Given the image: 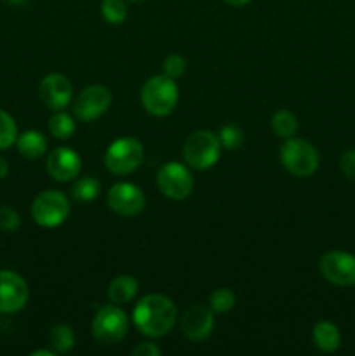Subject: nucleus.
<instances>
[{
    "instance_id": "24",
    "label": "nucleus",
    "mask_w": 355,
    "mask_h": 356,
    "mask_svg": "<svg viewBox=\"0 0 355 356\" xmlns=\"http://www.w3.org/2000/svg\"><path fill=\"white\" fill-rule=\"evenodd\" d=\"M103 19L110 24H122L127 19V6L124 0H103L101 3Z\"/></svg>"
},
{
    "instance_id": "31",
    "label": "nucleus",
    "mask_w": 355,
    "mask_h": 356,
    "mask_svg": "<svg viewBox=\"0 0 355 356\" xmlns=\"http://www.w3.org/2000/svg\"><path fill=\"white\" fill-rule=\"evenodd\" d=\"M7 174H9V163L3 159H0V181H2Z\"/></svg>"
},
{
    "instance_id": "29",
    "label": "nucleus",
    "mask_w": 355,
    "mask_h": 356,
    "mask_svg": "<svg viewBox=\"0 0 355 356\" xmlns=\"http://www.w3.org/2000/svg\"><path fill=\"white\" fill-rule=\"evenodd\" d=\"M340 167L343 170L345 177L350 181H355V148L347 149L340 159Z\"/></svg>"
},
{
    "instance_id": "4",
    "label": "nucleus",
    "mask_w": 355,
    "mask_h": 356,
    "mask_svg": "<svg viewBox=\"0 0 355 356\" xmlns=\"http://www.w3.org/2000/svg\"><path fill=\"white\" fill-rule=\"evenodd\" d=\"M281 162L294 177H310L319 169L320 156L312 143L292 136L281 146Z\"/></svg>"
},
{
    "instance_id": "33",
    "label": "nucleus",
    "mask_w": 355,
    "mask_h": 356,
    "mask_svg": "<svg viewBox=\"0 0 355 356\" xmlns=\"http://www.w3.org/2000/svg\"><path fill=\"white\" fill-rule=\"evenodd\" d=\"M31 356H54V351L51 350H37L31 353Z\"/></svg>"
},
{
    "instance_id": "12",
    "label": "nucleus",
    "mask_w": 355,
    "mask_h": 356,
    "mask_svg": "<svg viewBox=\"0 0 355 356\" xmlns=\"http://www.w3.org/2000/svg\"><path fill=\"white\" fill-rule=\"evenodd\" d=\"M30 299V291L23 278L9 270L0 271V313L13 315L21 312Z\"/></svg>"
},
{
    "instance_id": "25",
    "label": "nucleus",
    "mask_w": 355,
    "mask_h": 356,
    "mask_svg": "<svg viewBox=\"0 0 355 356\" xmlns=\"http://www.w3.org/2000/svg\"><path fill=\"white\" fill-rule=\"evenodd\" d=\"M17 139V127L14 118L3 110H0V152L10 148Z\"/></svg>"
},
{
    "instance_id": "11",
    "label": "nucleus",
    "mask_w": 355,
    "mask_h": 356,
    "mask_svg": "<svg viewBox=\"0 0 355 356\" xmlns=\"http://www.w3.org/2000/svg\"><path fill=\"white\" fill-rule=\"evenodd\" d=\"M108 207L122 218H136L145 209L146 198L141 188L132 183H117L108 190Z\"/></svg>"
},
{
    "instance_id": "15",
    "label": "nucleus",
    "mask_w": 355,
    "mask_h": 356,
    "mask_svg": "<svg viewBox=\"0 0 355 356\" xmlns=\"http://www.w3.org/2000/svg\"><path fill=\"white\" fill-rule=\"evenodd\" d=\"M45 169H47V174L54 181L68 183V181L75 179L80 174V169H82V159H80V155L75 149L59 146V148L52 149V152L49 153L47 162H45Z\"/></svg>"
},
{
    "instance_id": "5",
    "label": "nucleus",
    "mask_w": 355,
    "mask_h": 356,
    "mask_svg": "<svg viewBox=\"0 0 355 356\" xmlns=\"http://www.w3.org/2000/svg\"><path fill=\"white\" fill-rule=\"evenodd\" d=\"M145 148L136 138L115 139L104 153V165L115 176H127L141 165Z\"/></svg>"
},
{
    "instance_id": "22",
    "label": "nucleus",
    "mask_w": 355,
    "mask_h": 356,
    "mask_svg": "<svg viewBox=\"0 0 355 356\" xmlns=\"http://www.w3.org/2000/svg\"><path fill=\"white\" fill-rule=\"evenodd\" d=\"M101 193V183L94 177H80L72 188V197L77 202L82 204H89V202L96 200Z\"/></svg>"
},
{
    "instance_id": "13",
    "label": "nucleus",
    "mask_w": 355,
    "mask_h": 356,
    "mask_svg": "<svg viewBox=\"0 0 355 356\" xmlns=\"http://www.w3.org/2000/svg\"><path fill=\"white\" fill-rule=\"evenodd\" d=\"M38 97L52 111L65 110L73 97V86L68 76L61 73H49L38 86Z\"/></svg>"
},
{
    "instance_id": "32",
    "label": "nucleus",
    "mask_w": 355,
    "mask_h": 356,
    "mask_svg": "<svg viewBox=\"0 0 355 356\" xmlns=\"http://www.w3.org/2000/svg\"><path fill=\"white\" fill-rule=\"evenodd\" d=\"M225 2L230 3V6H233V7H242V6H247L251 0H225Z\"/></svg>"
},
{
    "instance_id": "20",
    "label": "nucleus",
    "mask_w": 355,
    "mask_h": 356,
    "mask_svg": "<svg viewBox=\"0 0 355 356\" xmlns=\"http://www.w3.org/2000/svg\"><path fill=\"white\" fill-rule=\"evenodd\" d=\"M298 118H296V115L289 110H278L277 113H274V117H271V129H274V132L278 138H292V136L298 132Z\"/></svg>"
},
{
    "instance_id": "3",
    "label": "nucleus",
    "mask_w": 355,
    "mask_h": 356,
    "mask_svg": "<svg viewBox=\"0 0 355 356\" xmlns=\"http://www.w3.org/2000/svg\"><path fill=\"white\" fill-rule=\"evenodd\" d=\"M184 162L195 170H207L218 163L221 156V143L218 134L209 129L194 132L183 145Z\"/></svg>"
},
{
    "instance_id": "8",
    "label": "nucleus",
    "mask_w": 355,
    "mask_h": 356,
    "mask_svg": "<svg viewBox=\"0 0 355 356\" xmlns=\"http://www.w3.org/2000/svg\"><path fill=\"white\" fill-rule=\"evenodd\" d=\"M322 277L336 287L355 285V256L345 250H329L319 261Z\"/></svg>"
},
{
    "instance_id": "19",
    "label": "nucleus",
    "mask_w": 355,
    "mask_h": 356,
    "mask_svg": "<svg viewBox=\"0 0 355 356\" xmlns=\"http://www.w3.org/2000/svg\"><path fill=\"white\" fill-rule=\"evenodd\" d=\"M49 343L54 348V353L66 355L75 346V332L66 323H58L49 332Z\"/></svg>"
},
{
    "instance_id": "7",
    "label": "nucleus",
    "mask_w": 355,
    "mask_h": 356,
    "mask_svg": "<svg viewBox=\"0 0 355 356\" xmlns=\"http://www.w3.org/2000/svg\"><path fill=\"white\" fill-rule=\"evenodd\" d=\"M129 318L118 306H103L93 320V336L100 344H117L127 336Z\"/></svg>"
},
{
    "instance_id": "14",
    "label": "nucleus",
    "mask_w": 355,
    "mask_h": 356,
    "mask_svg": "<svg viewBox=\"0 0 355 356\" xmlns=\"http://www.w3.org/2000/svg\"><path fill=\"white\" fill-rule=\"evenodd\" d=\"M181 330L191 343H202L214 330V312L204 305L188 308L181 316Z\"/></svg>"
},
{
    "instance_id": "23",
    "label": "nucleus",
    "mask_w": 355,
    "mask_h": 356,
    "mask_svg": "<svg viewBox=\"0 0 355 356\" xmlns=\"http://www.w3.org/2000/svg\"><path fill=\"white\" fill-rule=\"evenodd\" d=\"M237 298L233 291L230 289H216L209 298V308L218 315H225V313L232 312L235 308Z\"/></svg>"
},
{
    "instance_id": "34",
    "label": "nucleus",
    "mask_w": 355,
    "mask_h": 356,
    "mask_svg": "<svg viewBox=\"0 0 355 356\" xmlns=\"http://www.w3.org/2000/svg\"><path fill=\"white\" fill-rule=\"evenodd\" d=\"M10 3H23V2H26V0H9Z\"/></svg>"
},
{
    "instance_id": "10",
    "label": "nucleus",
    "mask_w": 355,
    "mask_h": 356,
    "mask_svg": "<svg viewBox=\"0 0 355 356\" xmlns=\"http://www.w3.org/2000/svg\"><path fill=\"white\" fill-rule=\"evenodd\" d=\"M111 106V92L108 87L89 86L77 96L73 104V115L80 122H93L100 118Z\"/></svg>"
},
{
    "instance_id": "27",
    "label": "nucleus",
    "mask_w": 355,
    "mask_h": 356,
    "mask_svg": "<svg viewBox=\"0 0 355 356\" xmlns=\"http://www.w3.org/2000/svg\"><path fill=\"white\" fill-rule=\"evenodd\" d=\"M162 70L164 75L171 76V79L174 80L180 79V76H183L184 72H187V59L180 54L167 56L166 61H164L162 65Z\"/></svg>"
},
{
    "instance_id": "9",
    "label": "nucleus",
    "mask_w": 355,
    "mask_h": 356,
    "mask_svg": "<svg viewBox=\"0 0 355 356\" xmlns=\"http://www.w3.org/2000/svg\"><path fill=\"white\" fill-rule=\"evenodd\" d=\"M194 176L183 163L169 162L159 170L157 186L171 200H184L194 191Z\"/></svg>"
},
{
    "instance_id": "16",
    "label": "nucleus",
    "mask_w": 355,
    "mask_h": 356,
    "mask_svg": "<svg viewBox=\"0 0 355 356\" xmlns=\"http://www.w3.org/2000/svg\"><path fill=\"white\" fill-rule=\"evenodd\" d=\"M313 343L324 353H334L341 346V334L340 329L333 322H319L313 327Z\"/></svg>"
},
{
    "instance_id": "35",
    "label": "nucleus",
    "mask_w": 355,
    "mask_h": 356,
    "mask_svg": "<svg viewBox=\"0 0 355 356\" xmlns=\"http://www.w3.org/2000/svg\"><path fill=\"white\" fill-rule=\"evenodd\" d=\"M129 2H143V0H129Z\"/></svg>"
},
{
    "instance_id": "26",
    "label": "nucleus",
    "mask_w": 355,
    "mask_h": 356,
    "mask_svg": "<svg viewBox=\"0 0 355 356\" xmlns=\"http://www.w3.org/2000/svg\"><path fill=\"white\" fill-rule=\"evenodd\" d=\"M218 138L219 143H221V148L228 149V152H235V149H239L244 145V132L235 124H228L221 127Z\"/></svg>"
},
{
    "instance_id": "2",
    "label": "nucleus",
    "mask_w": 355,
    "mask_h": 356,
    "mask_svg": "<svg viewBox=\"0 0 355 356\" xmlns=\"http://www.w3.org/2000/svg\"><path fill=\"white\" fill-rule=\"evenodd\" d=\"M180 101L176 80L167 75H153L143 83L141 104L153 117H167L173 113Z\"/></svg>"
},
{
    "instance_id": "21",
    "label": "nucleus",
    "mask_w": 355,
    "mask_h": 356,
    "mask_svg": "<svg viewBox=\"0 0 355 356\" xmlns=\"http://www.w3.org/2000/svg\"><path fill=\"white\" fill-rule=\"evenodd\" d=\"M75 118L72 115L65 113V111H58L56 115H52L49 118V132L52 134V138L56 139H68L72 138L73 132H75Z\"/></svg>"
},
{
    "instance_id": "6",
    "label": "nucleus",
    "mask_w": 355,
    "mask_h": 356,
    "mask_svg": "<svg viewBox=\"0 0 355 356\" xmlns=\"http://www.w3.org/2000/svg\"><path fill=\"white\" fill-rule=\"evenodd\" d=\"M70 202L58 190L42 191L31 204V218L42 228H58L68 219Z\"/></svg>"
},
{
    "instance_id": "17",
    "label": "nucleus",
    "mask_w": 355,
    "mask_h": 356,
    "mask_svg": "<svg viewBox=\"0 0 355 356\" xmlns=\"http://www.w3.org/2000/svg\"><path fill=\"white\" fill-rule=\"evenodd\" d=\"M138 280L131 275H120V277L113 278L108 285V299H110L113 305H125V302H131L134 299V296L138 294Z\"/></svg>"
},
{
    "instance_id": "1",
    "label": "nucleus",
    "mask_w": 355,
    "mask_h": 356,
    "mask_svg": "<svg viewBox=\"0 0 355 356\" xmlns=\"http://www.w3.org/2000/svg\"><path fill=\"white\" fill-rule=\"evenodd\" d=\"M178 320L176 305L167 296H145L132 309V322L143 336L157 339L174 329Z\"/></svg>"
},
{
    "instance_id": "28",
    "label": "nucleus",
    "mask_w": 355,
    "mask_h": 356,
    "mask_svg": "<svg viewBox=\"0 0 355 356\" xmlns=\"http://www.w3.org/2000/svg\"><path fill=\"white\" fill-rule=\"evenodd\" d=\"M21 226V218L14 209L2 207L0 209V232L13 233Z\"/></svg>"
},
{
    "instance_id": "18",
    "label": "nucleus",
    "mask_w": 355,
    "mask_h": 356,
    "mask_svg": "<svg viewBox=\"0 0 355 356\" xmlns=\"http://www.w3.org/2000/svg\"><path fill=\"white\" fill-rule=\"evenodd\" d=\"M17 152L28 160H37L47 152V139L38 131H26L16 139Z\"/></svg>"
},
{
    "instance_id": "30",
    "label": "nucleus",
    "mask_w": 355,
    "mask_h": 356,
    "mask_svg": "<svg viewBox=\"0 0 355 356\" xmlns=\"http://www.w3.org/2000/svg\"><path fill=\"white\" fill-rule=\"evenodd\" d=\"M134 356H159L160 348L155 343H139L138 346L132 348Z\"/></svg>"
}]
</instances>
